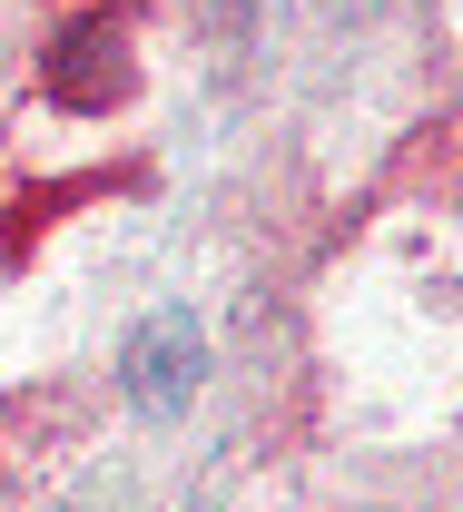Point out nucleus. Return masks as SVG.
I'll use <instances>...</instances> for the list:
<instances>
[{"label": "nucleus", "mask_w": 463, "mask_h": 512, "mask_svg": "<svg viewBox=\"0 0 463 512\" xmlns=\"http://www.w3.org/2000/svg\"><path fill=\"white\" fill-rule=\"evenodd\" d=\"M198 365H207L198 325L178 316V306H168V316H148V325L129 335V404H138V414H178V404L198 394Z\"/></svg>", "instance_id": "nucleus-1"}]
</instances>
